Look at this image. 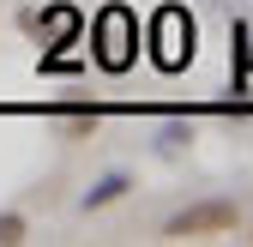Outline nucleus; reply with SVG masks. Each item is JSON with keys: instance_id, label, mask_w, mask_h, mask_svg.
I'll list each match as a JSON object with an SVG mask.
<instances>
[{"instance_id": "obj_5", "label": "nucleus", "mask_w": 253, "mask_h": 247, "mask_svg": "<svg viewBox=\"0 0 253 247\" xmlns=\"http://www.w3.org/2000/svg\"><path fill=\"white\" fill-rule=\"evenodd\" d=\"M247 241H253V229H247Z\"/></svg>"}, {"instance_id": "obj_3", "label": "nucleus", "mask_w": 253, "mask_h": 247, "mask_svg": "<svg viewBox=\"0 0 253 247\" xmlns=\"http://www.w3.org/2000/svg\"><path fill=\"white\" fill-rule=\"evenodd\" d=\"M30 235V217H24V211H0V247H18Z\"/></svg>"}, {"instance_id": "obj_1", "label": "nucleus", "mask_w": 253, "mask_h": 247, "mask_svg": "<svg viewBox=\"0 0 253 247\" xmlns=\"http://www.w3.org/2000/svg\"><path fill=\"white\" fill-rule=\"evenodd\" d=\"M241 223V211L229 199H199V205H187L175 211V217L163 223V241H205V235H229Z\"/></svg>"}, {"instance_id": "obj_4", "label": "nucleus", "mask_w": 253, "mask_h": 247, "mask_svg": "<svg viewBox=\"0 0 253 247\" xmlns=\"http://www.w3.org/2000/svg\"><path fill=\"white\" fill-rule=\"evenodd\" d=\"M67 115V127H97V109H60Z\"/></svg>"}, {"instance_id": "obj_2", "label": "nucleus", "mask_w": 253, "mask_h": 247, "mask_svg": "<svg viewBox=\"0 0 253 247\" xmlns=\"http://www.w3.org/2000/svg\"><path fill=\"white\" fill-rule=\"evenodd\" d=\"M121 193H126V175H103L97 187L84 193V211H97V205H109V199H121Z\"/></svg>"}]
</instances>
